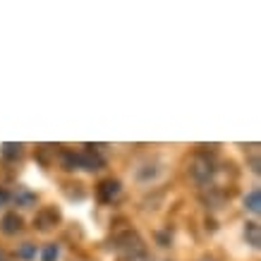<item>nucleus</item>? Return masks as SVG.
Wrapping results in <instances>:
<instances>
[{
  "label": "nucleus",
  "instance_id": "f8f14e48",
  "mask_svg": "<svg viewBox=\"0 0 261 261\" xmlns=\"http://www.w3.org/2000/svg\"><path fill=\"white\" fill-rule=\"evenodd\" d=\"M63 166H65V170H77L80 168V153L63 151Z\"/></svg>",
  "mask_w": 261,
  "mask_h": 261
},
{
  "label": "nucleus",
  "instance_id": "9d476101",
  "mask_svg": "<svg viewBox=\"0 0 261 261\" xmlns=\"http://www.w3.org/2000/svg\"><path fill=\"white\" fill-rule=\"evenodd\" d=\"M245 238L247 242L256 249V247L261 245V230H259V223H247V228H245Z\"/></svg>",
  "mask_w": 261,
  "mask_h": 261
},
{
  "label": "nucleus",
  "instance_id": "0eeeda50",
  "mask_svg": "<svg viewBox=\"0 0 261 261\" xmlns=\"http://www.w3.org/2000/svg\"><path fill=\"white\" fill-rule=\"evenodd\" d=\"M0 230H3L5 235H17V232L22 230V218L17 214H5L3 221H0Z\"/></svg>",
  "mask_w": 261,
  "mask_h": 261
},
{
  "label": "nucleus",
  "instance_id": "39448f33",
  "mask_svg": "<svg viewBox=\"0 0 261 261\" xmlns=\"http://www.w3.org/2000/svg\"><path fill=\"white\" fill-rule=\"evenodd\" d=\"M103 166H106V159H103L98 151H94V149L80 151V168H84V170H101Z\"/></svg>",
  "mask_w": 261,
  "mask_h": 261
},
{
  "label": "nucleus",
  "instance_id": "423d86ee",
  "mask_svg": "<svg viewBox=\"0 0 261 261\" xmlns=\"http://www.w3.org/2000/svg\"><path fill=\"white\" fill-rule=\"evenodd\" d=\"M10 199H12L17 206H22V208H34V206H36V194H34L29 187H17L15 194Z\"/></svg>",
  "mask_w": 261,
  "mask_h": 261
},
{
  "label": "nucleus",
  "instance_id": "f3484780",
  "mask_svg": "<svg viewBox=\"0 0 261 261\" xmlns=\"http://www.w3.org/2000/svg\"><path fill=\"white\" fill-rule=\"evenodd\" d=\"M199 261H216V259H211V256H204V259H199Z\"/></svg>",
  "mask_w": 261,
  "mask_h": 261
},
{
  "label": "nucleus",
  "instance_id": "ddd939ff",
  "mask_svg": "<svg viewBox=\"0 0 261 261\" xmlns=\"http://www.w3.org/2000/svg\"><path fill=\"white\" fill-rule=\"evenodd\" d=\"M58 254H60V247L56 242H50V245L43 247V252H41V261H56Z\"/></svg>",
  "mask_w": 261,
  "mask_h": 261
},
{
  "label": "nucleus",
  "instance_id": "20e7f679",
  "mask_svg": "<svg viewBox=\"0 0 261 261\" xmlns=\"http://www.w3.org/2000/svg\"><path fill=\"white\" fill-rule=\"evenodd\" d=\"M58 223H60V211H58L56 206H43L36 218H34V225L39 230H48V228H56Z\"/></svg>",
  "mask_w": 261,
  "mask_h": 261
},
{
  "label": "nucleus",
  "instance_id": "9b49d317",
  "mask_svg": "<svg viewBox=\"0 0 261 261\" xmlns=\"http://www.w3.org/2000/svg\"><path fill=\"white\" fill-rule=\"evenodd\" d=\"M17 259H22V261L36 259V245L34 242H22V245L17 247Z\"/></svg>",
  "mask_w": 261,
  "mask_h": 261
},
{
  "label": "nucleus",
  "instance_id": "7ed1b4c3",
  "mask_svg": "<svg viewBox=\"0 0 261 261\" xmlns=\"http://www.w3.org/2000/svg\"><path fill=\"white\" fill-rule=\"evenodd\" d=\"M120 192H122L120 180L108 177V180L98 182V187H96V197H98V201H101V204H113V201L120 197Z\"/></svg>",
  "mask_w": 261,
  "mask_h": 261
},
{
  "label": "nucleus",
  "instance_id": "f257e3e1",
  "mask_svg": "<svg viewBox=\"0 0 261 261\" xmlns=\"http://www.w3.org/2000/svg\"><path fill=\"white\" fill-rule=\"evenodd\" d=\"M115 249L125 261H149V254H146L142 238L137 232H122L115 240Z\"/></svg>",
  "mask_w": 261,
  "mask_h": 261
},
{
  "label": "nucleus",
  "instance_id": "2eb2a0df",
  "mask_svg": "<svg viewBox=\"0 0 261 261\" xmlns=\"http://www.w3.org/2000/svg\"><path fill=\"white\" fill-rule=\"evenodd\" d=\"M10 201V192L8 190H3V187H0V206H5Z\"/></svg>",
  "mask_w": 261,
  "mask_h": 261
},
{
  "label": "nucleus",
  "instance_id": "1a4fd4ad",
  "mask_svg": "<svg viewBox=\"0 0 261 261\" xmlns=\"http://www.w3.org/2000/svg\"><path fill=\"white\" fill-rule=\"evenodd\" d=\"M22 149H24V144H19V142H5L0 146V153H3V159L12 161L22 156Z\"/></svg>",
  "mask_w": 261,
  "mask_h": 261
},
{
  "label": "nucleus",
  "instance_id": "6e6552de",
  "mask_svg": "<svg viewBox=\"0 0 261 261\" xmlns=\"http://www.w3.org/2000/svg\"><path fill=\"white\" fill-rule=\"evenodd\" d=\"M245 208L249 211V214H259L261 211V192L256 190V187L245 194Z\"/></svg>",
  "mask_w": 261,
  "mask_h": 261
},
{
  "label": "nucleus",
  "instance_id": "f03ea898",
  "mask_svg": "<svg viewBox=\"0 0 261 261\" xmlns=\"http://www.w3.org/2000/svg\"><path fill=\"white\" fill-rule=\"evenodd\" d=\"M190 173L192 177L199 182V185H206V182L214 177L216 173V166H214V161L208 159V156H194V161H192V166H190Z\"/></svg>",
  "mask_w": 261,
  "mask_h": 261
},
{
  "label": "nucleus",
  "instance_id": "4468645a",
  "mask_svg": "<svg viewBox=\"0 0 261 261\" xmlns=\"http://www.w3.org/2000/svg\"><path fill=\"white\" fill-rule=\"evenodd\" d=\"M156 240H159L161 247H170V242H173V235H170V230H159V232H156Z\"/></svg>",
  "mask_w": 261,
  "mask_h": 261
},
{
  "label": "nucleus",
  "instance_id": "dca6fc26",
  "mask_svg": "<svg viewBox=\"0 0 261 261\" xmlns=\"http://www.w3.org/2000/svg\"><path fill=\"white\" fill-rule=\"evenodd\" d=\"M0 261H10V259H8V254L3 252V249H0Z\"/></svg>",
  "mask_w": 261,
  "mask_h": 261
}]
</instances>
